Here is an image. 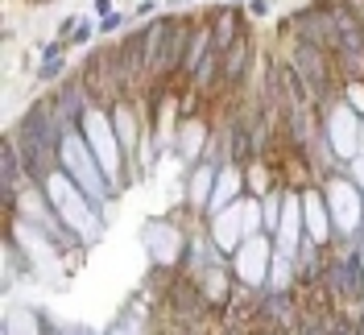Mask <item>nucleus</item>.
<instances>
[{"label":"nucleus","instance_id":"6e6552de","mask_svg":"<svg viewBox=\"0 0 364 335\" xmlns=\"http://www.w3.org/2000/svg\"><path fill=\"white\" fill-rule=\"evenodd\" d=\"M327 207H331L336 232H356V228H364V191L348 174H331L327 179Z\"/></svg>","mask_w":364,"mask_h":335},{"label":"nucleus","instance_id":"b1692460","mask_svg":"<svg viewBox=\"0 0 364 335\" xmlns=\"http://www.w3.org/2000/svg\"><path fill=\"white\" fill-rule=\"evenodd\" d=\"M343 174H348V179H352V182H356V186L364 191V154H356V157H352V161L343 166Z\"/></svg>","mask_w":364,"mask_h":335},{"label":"nucleus","instance_id":"9b49d317","mask_svg":"<svg viewBox=\"0 0 364 335\" xmlns=\"http://www.w3.org/2000/svg\"><path fill=\"white\" fill-rule=\"evenodd\" d=\"M240 216H245V203L236 199L228 211H220V216H211V245L220 248V252H236V248L245 245V236H249V228L240 223Z\"/></svg>","mask_w":364,"mask_h":335},{"label":"nucleus","instance_id":"aec40b11","mask_svg":"<svg viewBox=\"0 0 364 335\" xmlns=\"http://www.w3.org/2000/svg\"><path fill=\"white\" fill-rule=\"evenodd\" d=\"M282 207H286V195H261V228L265 232H277V223H282Z\"/></svg>","mask_w":364,"mask_h":335},{"label":"nucleus","instance_id":"6ab92c4d","mask_svg":"<svg viewBox=\"0 0 364 335\" xmlns=\"http://www.w3.org/2000/svg\"><path fill=\"white\" fill-rule=\"evenodd\" d=\"M4 335H42V314H38V311H17V314H9Z\"/></svg>","mask_w":364,"mask_h":335},{"label":"nucleus","instance_id":"1a4fd4ad","mask_svg":"<svg viewBox=\"0 0 364 335\" xmlns=\"http://www.w3.org/2000/svg\"><path fill=\"white\" fill-rule=\"evenodd\" d=\"M13 145H17V154H21V161H25V170H29V179L42 186L54 170H58V161H63V145H50L46 137H38V133H29L25 124H17L13 129Z\"/></svg>","mask_w":364,"mask_h":335},{"label":"nucleus","instance_id":"f3484780","mask_svg":"<svg viewBox=\"0 0 364 335\" xmlns=\"http://www.w3.org/2000/svg\"><path fill=\"white\" fill-rule=\"evenodd\" d=\"M203 145H207V124L203 120H186L178 129V154L186 161H195V157L203 154Z\"/></svg>","mask_w":364,"mask_h":335},{"label":"nucleus","instance_id":"bb28decb","mask_svg":"<svg viewBox=\"0 0 364 335\" xmlns=\"http://www.w3.org/2000/svg\"><path fill=\"white\" fill-rule=\"evenodd\" d=\"M58 335H95V331H83V327H70V331H58Z\"/></svg>","mask_w":364,"mask_h":335},{"label":"nucleus","instance_id":"ddd939ff","mask_svg":"<svg viewBox=\"0 0 364 335\" xmlns=\"http://www.w3.org/2000/svg\"><path fill=\"white\" fill-rule=\"evenodd\" d=\"M302 220H306V236H311V240H318L323 248L331 245L336 220H331V207H327V199H323L318 191H306V195H302Z\"/></svg>","mask_w":364,"mask_h":335},{"label":"nucleus","instance_id":"f03ea898","mask_svg":"<svg viewBox=\"0 0 364 335\" xmlns=\"http://www.w3.org/2000/svg\"><path fill=\"white\" fill-rule=\"evenodd\" d=\"M79 133H83V129L67 133V141H63V170H67L70 179L87 191L91 203L108 207V203H112V195H116V186L108 182L104 166L95 161V154H91V145H87V137H79Z\"/></svg>","mask_w":364,"mask_h":335},{"label":"nucleus","instance_id":"a878e982","mask_svg":"<svg viewBox=\"0 0 364 335\" xmlns=\"http://www.w3.org/2000/svg\"><path fill=\"white\" fill-rule=\"evenodd\" d=\"M252 13H257V17H265V13H269V0H252Z\"/></svg>","mask_w":364,"mask_h":335},{"label":"nucleus","instance_id":"423d86ee","mask_svg":"<svg viewBox=\"0 0 364 335\" xmlns=\"http://www.w3.org/2000/svg\"><path fill=\"white\" fill-rule=\"evenodd\" d=\"M327 120H323V133H327V141H331V149H336V157L340 161H352L356 154H364V116L356 108H348V104H336V108L323 112Z\"/></svg>","mask_w":364,"mask_h":335},{"label":"nucleus","instance_id":"7ed1b4c3","mask_svg":"<svg viewBox=\"0 0 364 335\" xmlns=\"http://www.w3.org/2000/svg\"><path fill=\"white\" fill-rule=\"evenodd\" d=\"M42 191L50 195V203H54V211H58V216H63V220H67L70 228H75V232L83 236V240H91V236L100 232V220L91 216L87 191H83L79 182L70 179L67 170H63V174L54 170V174H50V179L42 182Z\"/></svg>","mask_w":364,"mask_h":335},{"label":"nucleus","instance_id":"20e7f679","mask_svg":"<svg viewBox=\"0 0 364 335\" xmlns=\"http://www.w3.org/2000/svg\"><path fill=\"white\" fill-rule=\"evenodd\" d=\"M282 29H294V38L298 42H306V46L331 50V54L340 50V25H336V17H331V4H327V0H318V4H306V9L290 13Z\"/></svg>","mask_w":364,"mask_h":335},{"label":"nucleus","instance_id":"a211bd4d","mask_svg":"<svg viewBox=\"0 0 364 335\" xmlns=\"http://www.w3.org/2000/svg\"><path fill=\"white\" fill-rule=\"evenodd\" d=\"M215 166H199V174L191 179V207H207V199H211V191H215Z\"/></svg>","mask_w":364,"mask_h":335},{"label":"nucleus","instance_id":"4468645a","mask_svg":"<svg viewBox=\"0 0 364 335\" xmlns=\"http://www.w3.org/2000/svg\"><path fill=\"white\" fill-rule=\"evenodd\" d=\"M240 186H245V179H240V170L236 166H224L220 174H215V191H211V199H207V216H220V211H228L232 203H236V195H240Z\"/></svg>","mask_w":364,"mask_h":335},{"label":"nucleus","instance_id":"39448f33","mask_svg":"<svg viewBox=\"0 0 364 335\" xmlns=\"http://www.w3.org/2000/svg\"><path fill=\"white\" fill-rule=\"evenodd\" d=\"M83 137H87L91 154H95V161L104 166V174H108V182H112L116 191L124 186V174H120V137H116V129L108 124V116H104V108H91L87 116H83Z\"/></svg>","mask_w":364,"mask_h":335},{"label":"nucleus","instance_id":"2eb2a0df","mask_svg":"<svg viewBox=\"0 0 364 335\" xmlns=\"http://www.w3.org/2000/svg\"><path fill=\"white\" fill-rule=\"evenodd\" d=\"M240 33H245V21H240L236 4H224V9H215V17H211V46L224 54V50L236 42Z\"/></svg>","mask_w":364,"mask_h":335},{"label":"nucleus","instance_id":"5701e85b","mask_svg":"<svg viewBox=\"0 0 364 335\" xmlns=\"http://www.w3.org/2000/svg\"><path fill=\"white\" fill-rule=\"evenodd\" d=\"M63 70H67V58H58V54H50V58L42 63V70H38V75H42V79H58Z\"/></svg>","mask_w":364,"mask_h":335},{"label":"nucleus","instance_id":"412c9836","mask_svg":"<svg viewBox=\"0 0 364 335\" xmlns=\"http://www.w3.org/2000/svg\"><path fill=\"white\" fill-rule=\"evenodd\" d=\"M343 104L356 108L364 116V79H348V87H343Z\"/></svg>","mask_w":364,"mask_h":335},{"label":"nucleus","instance_id":"4be33fe9","mask_svg":"<svg viewBox=\"0 0 364 335\" xmlns=\"http://www.w3.org/2000/svg\"><path fill=\"white\" fill-rule=\"evenodd\" d=\"M249 186L257 191V195H265V191H269V170H265V166H252L249 170Z\"/></svg>","mask_w":364,"mask_h":335},{"label":"nucleus","instance_id":"c85d7f7f","mask_svg":"<svg viewBox=\"0 0 364 335\" xmlns=\"http://www.w3.org/2000/svg\"><path fill=\"white\" fill-rule=\"evenodd\" d=\"M228 4H240V0H228Z\"/></svg>","mask_w":364,"mask_h":335},{"label":"nucleus","instance_id":"cd10ccee","mask_svg":"<svg viewBox=\"0 0 364 335\" xmlns=\"http://www.w3.org/2000/svg\"><path fill=\"white\" fill-rule=\"evenodd\" d=\"M360 261H364V236H360Z\"/></svg>","mask_w":364,"mask_h":335},{"label":"nucleus","instance_id":"393cba45","mask_svg":"<svg viewBox=\"0 0 364 335\" xmlns=\"http://www.w3.org/2000/svg\"><path fill=\"white\" fill-rule=\"evenodd\" d=\"M87 33H91L87 21H75V33H67V42H87Z\"/></svg>","mask_w":364,"mask_h":335},{"label":"nucleus","instance_id":"f257e3e1","mask_svg":"<svg viewBox=\"0 0 364 335\" xmlns=\"http://www.w3.org/2000/svg\"><path fill=\"white\" fill-rule=\"evenodd\" d=\"M286 63L298 70V79L306 83L311 100L318 104V112L336 108V104L343 100L348 79H343V70H340V63H336V54H331V50H318V46H306V42H298V38H294Z\"/></svg>","mask_w":364,"mask_h":335},{"label":"nucleus","instance_id":"dca6fc26","mask_svg":"<svg viewBox=\"0 0 364 335\" xmlns=\"http://www.w3.org/2000/svg\"><path fill=\"white\" fill-rule=\"evenodd\" d=\"M108 116H112V129H116V137H120V145H124V154L133 157L136 149H141V120H136L133 104H124V100H120Z\"/></svg>","mask_w":364,"mask_h":335},{"label":"nucleus","instance_id":"9d476101","mask_svg":"<svg viewBox=\"0 0 364 335\" xmlns=\"http://www.w3.org/2000/svg\"><path fill=\"white\" fill-rule=\"evenodd\" d=\"M306 240V220H302V195H286L282 207V223L273 232V248L282 257H298V245Z\"/></svg>","mask_w":364,"mask_h":335},{"label":"nucleus","instance_id":"f8f14e48","mask_svg":"<svg viewBox=\"0 0 364 335\" xmlns=\"http://www.w3.org/2000/svg\"><path fill=\"white\" fill-rule=\"evenodd\" d=\"M249 63H252V42H249V33H240V38L220 54V83H215V87H240L245 75H249Z\"/></svg>","mask_w":364,"mask_h":335},{"label":"nucleus","instance_id":"0eeeda50","mask_svg":"<svg viewBox=\"0 0 364 335\" xmlns=\"http://www.w3.org/2000/svg\"><path fill=\"white\" fill-rule=\"evenodd\" d=\"M269 265H273V236L269 232L245 236V245L232 252V277L249 282V286H257V290H265V282H269Z\"/></svg>","mask_w":364,"mask_h":335}]
</instances>
